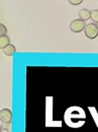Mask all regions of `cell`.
Listing matches in <instances>:
<instances>
[{
    "label": "cell",
    "mask_w": 98,
    "mask_h": 132,
    "mask_svg": "<svg viewBox=\"0 0 98 132\" xmlns=\"http://www.w3.org/2000/svg\"><path fill=\"white\" fill-rule=\"evenodd\" d=\"M85 35L88 39H91V40H94L96 39L98 36V26L97 23H88L86 24V28H85Z\"/></svg>",
    "instance_id": "cell-2"
},
{
    "label": "cell",
    "mask_w": 98,
    "mask_h": 132,
    "mask_svg": "<svg viewBox=\"0 0 98 132\" xmlns=\"http://www.w3.org/2000/svg\"><path fill=\"white\" fill-rule=\"evenodd\" d=\"M7 33V29L3 23H0V36H5Z\"/></svg>",
    "instance_id": "cell-10"
},
{
    "label": "cell",
    "mask_w": 98,
    "mask_h": 132,
    "mask_svg": "<svg viewBox=\"0 0 98 132\" xmlns=\"http://www.w3.org/2000/svg\"><path fill=\"white\" fill-rule=\"evenodd\" d=\"M3 129L6 130L7 132H12V125H11V122L1 124V131H2Z\"/></svg>",
    "instance_id": "cell-8"
},
{
    "label": "cell",
    "mask_w": 98,
    "mask_h": 132,
    "mask_svg": "<svg viewBox=\"0 0 98 132\" xmlns=\"http://www.w3.org/2000/svg\"><path fill=\"white\" fill-rule=\"evenodd\" d=\"M78 14H79V18H80V19L87 20V19H89L90 16H91V11L88 10V9H86V8H83V9H81V10L79 11Z\"/></svg>",
    "instance_id": "cell-6"
},
{
    "label": "cell",
    "mask_w": 98,
    "mask_h": 132,
    "mask_svg": "<svg viewBox=\"0 0 98 132\" xmlns=\"http://www.w3.org/2000/svg\"><path fill=\"white\" fill-rule=\"evenodd\" d=\"M0 120L3 123H8L12 121V112L9 109H2L0 111Z\"/></svg>",
    "instance_id": "cell-4"
},
{
    "label": "cell",
    "mask_w": 98,
    "mask_h": 132,
    "mask_svg": "<svg viewBox=\"0 0 98 132\" xmlns=\"http://www.w3.org/2000/svg\"><path fill=\"white\" fill-rule=\"evenodd\" d=\"M10 44V39L7 35L5 36H0V48L4 49L6 46H8Z\"/></svg>",
    "instance_id": "cell-7"
},
{
    "label": "cell",
    "mask_w": 98,
    "mask_h": 132,
    "mask_svg": "<svg viewBox=\"0 0 98 132\" xmlns=\"http://www.w3.org/2000/svg\"><path fill=\"white\" fill-rule=\"evenodd\" d=\"M97 26H98V23H97Z\"/></svg>",
    "instance_id": "cell-12"
},
{
    "label": "cell",
    "mask_w": 98,
    "mask_h": 132,
    "mask_svg": "<svg viewBox=\"0 0 98 132\" xmlns=\"http://www.w3.org/2000/svg\"><path fill=\"white\" fill-rule=\"evenodd\" d=\"M86 28V23H85V20L83 19H74L71 23H70V30L73 32V33H80L83 30H85Z\"/></svg>",
    "instance_id": "cell-3"
},
{
    "label": "cell",
    "mask_w": 98,
    "mask_h": 132,
    "mask_svg": "<svg viewBox=\"0 0 98 132\" xmlns=\"http://www.w3.org/2000/svg\"><path fill=\"white\" fill-rule=\"evenodd\" d=\"M2 51H3V53H4L6 56H12V55L16 52V49H15L14 45L9 44V45H8V46H6L4 49H2Z\"/></svg>",
    "instance_id": "cell-5"
},
{
    "label": "cell",
    "mask_w": 98,
    "mask_h": 132,
    "mask_svg": "<svg viewBox=\"0 0 98 132\" xmlns=\"http://www.w3.org/2000/svg\"><path fill=\"white\" fill-rule=\"evenodd\" d=\"M86 119V116L84 111H81L79 114H76L74 117V114H71L70 111L66 112L65 114V121L70 127H80L84 124Z\"/></svg>",
    "instance_id": "cell-1"
},
{
    "label": "cell",
    "mask_w": 98,
    "mask_h": 132,
    "mask_svg": "<svg viewBox=\"0 0 98 132\" xmlns=\"http://www.w3.org/2000/svg\"><path fill=\"white\" fill-rule=\"evenodd\" d=\"M90 18L93 20L94 23H98V9L91 10V16H90Z\"/></svg>",
    "instance_id": "cell-9"
},
{
    "label": "cell",
    "mask_w": 98,
    "mask_h": 132,
    "mask_svg": "<svg viewBox=\"0 0 98 132\" xmlns=\"http://www.w3.org/2000/svg\"><path fill=\"white\" fill-rule=\"evenodd\" d=\"M82 2H83V0H69V3L72 5H75V6L80 5Z\"/></svg>",
    "instance_id": "cell-11"
}]
</instances>
